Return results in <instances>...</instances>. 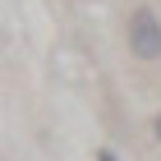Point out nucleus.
<instances>
[{
    "mask_svg": "<svg viewBox=\"0 0 161 161\" xmlns=\"http://www.w3.org/2000/svg\"><path fill=\"white\" fill-rule=\"evenodd\" d=\"M129 51L138 60H161V19L152 9L129 14Z\"/></svg>",
    "mask_w": 161,
    "mask_h": 161,
    "instance_id": "1",
    "label": "nucleus"
},
{
    "mask_svg": "<svg viewBox=\"0 0 161 161\" xmlns=\"http://www.w3.org/2000/svg\"><path fill=\"white\" fill-rule=\"evenodd\" d=\"M97 161H120V157H115L111 147H97Z\"/></svg>",
    "mask_w": 161,
    "mask_h": 161,
    "instance_id": "2",
    "label": "nucleus"
},
{
    "mask_svg": "<svg viewBox=\"0 0 161 161\" xmlns=\"http://www.w3.org/2000/svg\"><path fill=\"white\" fill-rule=\"evenodd\" d=\"M152 138H157V143H161V115H157V120H152Z\"/></svg>",
    "mask_w": 161,
    "mask_h": 161,
    "instance_id": "3",
    "label": "nucleus"
}]
</instances>
